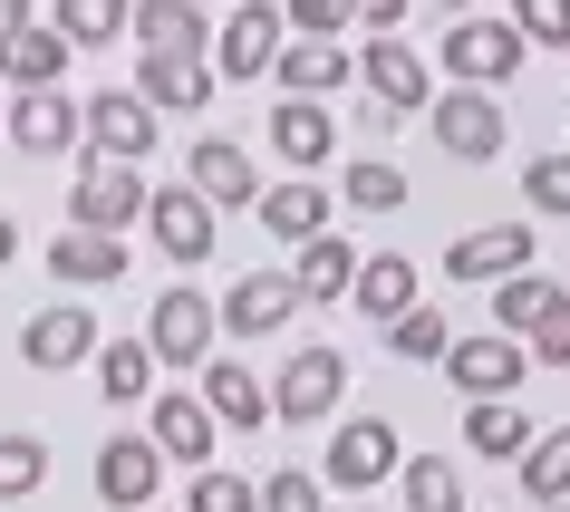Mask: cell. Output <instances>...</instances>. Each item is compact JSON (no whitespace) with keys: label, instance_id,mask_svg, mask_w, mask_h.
Instances as JSON below:
<instances>
[{"label":"cell","instance_id":"obj_33","mask_svg":"<svg viewBox=\"0 0 570 512\" xmlns=\"http://www.w3.org/2000/svg\"><path fill=\"white\" fill-rule=\"evenodd\" d=\"M483 301H493V329H512V338H532V329H541V309L561 301V280H541V272H512V280H493V291H483Z\"/></svg>","mask_w":570,"mask_h":512},{"label":"cell","instance_id":"obj_29","mask_svg":"<svg viewBox=\"0 0 570 512\" xmlns=\"http://www.w3.org/2000/svg\"><path fill=\"white\" fill-rule=\"evenodd\" d=\"M204 396H213V416L233 425V435L271 425V387L252 377V367H233V358H204Z\"/></svg>","mask_w":570,"mask_h":512},{"label":"cell","instance_id":"obj_34","mask_svg":"<svg viewBox=\"0 0 570 512\" xmlns=\"http://www.w3.org/2000/svg\"><path fill=\"white\" fill-rule=\"evenodd\" d=\"M338 204L348 213H396L406 204V175H396L387 155H348V165H338Z\"/></svg>","mask_w":570,"mask_h":512},{"label":"cell","instance_id":"obj_49","mask_svg":"<svg viewBox=\"0 0 570 512\" xmlns=\"http://www.w3.org/2000/svg\"><path fill=\"white\" fill-rule=\"evenodd\" d=\"M0 136H10V107H0Z\"/></svg>","mask_w":570,"mask_h":512},{"label":"cell","instance_id":"obj_46","mask_svg":"<svg viewBox=\"0 0 570 512\" xmlns=\"http://www.w3.org/2000/svg\"><path fill=\"white\" fill-rule=\"evenodd\" d=\"M10 262H20V223L0 213V272H10Z\"/></svg>","mask_w":570,"mask_h":512},{"label":"cell","instance_id":"obj_4","mask_svg":"<svg viewBox=\"0 0 570 512\" xmlns=\"http://www.w3.org/2000/svg\"><path fill=\"white\" fill-rule=\"evenodd\" d=\"M338 396H348V358H338L330 338H309V348H291L281 377H271V416L281 425H330Z\"/></svg>","mask_w":570,"mask_h":512},{"label":"cell","instance_id":"obj_20","mask_svg":"<svg viewBox=\"0 0 570 512\" xmlns=\"http://www.w3.org/2000/svg\"><path fill=\"white\" fill-rule=\"evenodd\" d=\"M512 272H532V223H483L445 252V280H464V291H493Z\"/></svg>","mask_w":570,"mask_h":512},{"label":"cell","instance_id":"obj_24","mask_svg":"<svg viewBox=\"0 0 570 512\" xmlns=\"http://www.w3.org/2000/svg\"><path fill=\"white\" fill-rule=\"evenodd\" d=\"M416 280H425V272L406 262V252H367V262H358V291H348V309H358V319H377V329H396V319L425 301Z\"/></svg>","mask_w":570,"mask_h":512},{"label":"cell","instance_id":"obj_1","mask_svg":"<svg viewBox=\"0 0 570 512\" xmlns=\"http://www.w3.org/2000/svg\"><path fill=\"white\" fill-rule=\"evenodd\" d=\"M522 59H532V39L512 30V10H503V20L464 10V20L435 39V68H445L454 88H512V78H522Z\"/></svg>","mask_w":570,"mask_h":512},{"label":"cell","instance_id":"obj_10","mask_svg":"<svg viewBox=\"0 0 570 512\" xmlns=\"http://www.w3.org/2000/svg\"><path fill=\"white\" fill-rule=\"evenodd\" d=\"M184 184H194L213 213H252L262 204V165H252L242 136H194V146H184Z\"/></svg>","mask_w":570,"mask_h":512},{"label":"cell","instance_id":"obj_9","mask_svg":"<svg viewBox=\"0 0 570 512\" xmlns=\"http://www.w3.org/2000/svg\"><path fill=\"white\" fill-rule=\"evenodd\" d=\"M532 338H512V329H474V338H454L445 348V377L464 396H522V377H532Z\"/></svg>","mask_w":570,"mask_h":512},{"label":"cell","instance_id":"obj_45","mask_svg":"<svg viewBox=\"0 0 570 512\" xmlns=\"http://www.w3.org/2000/svg\"><path fill=\"white\" fill-rule=\"evenodd\" d=\"M30 20H39V0H0V39H10V30H30Z\"/></svg>","mask_w":570,"mask_h":512},{"label":"cell","instance_id":"obj_52","mask_svg":"<svg viewBox=\"0 0 570 512\" xmlns=\"http://www.w3.org/2000/svg\"><path fill=\"white\" fill-rule=\"evenodd\" d=\"M358 512H367V503H358Z\"/></svg>","mask_w":570,"mask_h":512},{"label":"cell","instance_id":"obj_8","mask_svg":"<svg viewBox=\"0 0 570 512\" xmlns=\"http://www.w3.org/2000/svg\"><path fill=\"white\" fill-rule=\"evenodd\" d=\"M97 348H107V329L88 319V301H49L20 319V367H39V377H59V367H88Z\"/></svg>","mask_w":570,"mask_h":512},{"label":"cell","instance_id":"obj_44","mask_svg":"<svg viewBox=\"0 0 570 512\" xmlns=\"http://www.w3.org/2000/svg\"><path fill=\"white\" fill-rule=\"evenodd\" d=\"M406 10L416 0H358V30H406Z\"/></svg>","mask_w":570,"mask_h":512},{"label":"cell","instance_id":"obj_15","mask_svg":"<svg viewBox=\"0 0 570 512\" xmlns=\"http://www.w3.org/2000/svg\"><path fill=\"white\" fill-rule=\"evenodd\" d=\"M213 49H146L136 59V88L165 107V117H204L213 97H223V68H204Z\"/></svg>","mask_w":570,"mask_h":512},{"label":"cell","instance_id":"obj_23","mask_svg":"<svg viewBox=\"0 0 570 512\" xmlns=\"http://www.w3.org/2000/svg\"><path fill=\"white\" fill-rule=\"evenodd\" d=\"M252 223H262L271 242H291V252H301V242H320V233H330V194H320L309 175H281V184H262Z\"/></svg>","mask_w":570,"mask_h":512},{"label":"cell","instance_id":"obj_13","mask_svg":"<svg viewBox=\"0 0 570 512\" xmlns=\"http://www.w3.org/2000/svg\"><path fill=\"white\" fill-rule=\"evenodd\" d=\"M165 464H175V454L155 445V435H117V445H97L88 483H97V503H107V512H146L155 493H165Z\"/></svg>","mask_w":570,"mask_h":512},{"label":"cell","instance_id":"obj_3","mask_svg":"<svg viewBox=\"0 0 570 512\" xmlns=\"http://www.w3.org/2000/svg\"><path fill=\"white\" fill-rule=\"evenodd\" d=\"M146 204H155L146 165H126V155H78V184H68V223L126 233V223H146Z\"/></svg>","mask_w":570,"mask_h":512},{"label":"cell","instance_id":"obj_14","mask_svg":"<svg viewBox=\"0 0 570 512\" xmlns=\"http://www.w3.org/2000/svg\"><path fill=\"white\" fill-rule=\"evenodd\" d=\"M146 233H155V252H165L175 272H204L213 242H223V223H213V204L194 194V184H165V194L146 204Z\"/></svg>","mask_w":570,"mask_h":512},{"label":"cell","instance_id":"obj_2","mask_svg":"<svg viewBox=\"0 0 570 512\" xmlns=\"http://www.w3.org/2000/svg\"><path fill=\"white\" fill-rule=\"evenodd\" d=\"M281 39H291V10H281V0H233V10L213 20V68H223V88L271 78V68H281Z\"/></svg>","mask_w":570,"mask_h":512},{"label":"cell","instance_id":"obj_47","mask_svg":"<svg viewBox=\"0 0 570 512\" xmlns=\"http://www.w3.org/2000/svg\"><path fill=\"white\" fill-rule=\"evenodd\" d=\"M435 10H454V20H464V10H474V0H435Z\"/></svg>","mask_w":570,"mask_h":512},{"label":"cell","instance_id":"obj_51","mask_svg":"<svg viewBox=\"0 0 570 512\" xmlns=\"http://www.w3.org/2000/svg\"><path fill=\"white\" fill-rule=\"evenodd\" d=\"M223 10H233V0H223Z\"/></svg>","mask_w":570,"mask_h":512},{"label":"cell","instance_id":"obj_19","mask_svg":"<svg viewBox=\"0 0 570 512\" xmlns=\"http://www.w3.org/2000/svg\"><path fill=\"white\" fill-rule=\"evenodd\" d=\"M271 146H281V165L291 175H320L338 155V117H330V97H271V126H262Z\"/></svg>","mask_w":570,"mask_h":512},{"label":"cell","instance_id":"obj_18","mask_svg":"<svg viewBox=\"0 0 570 512\" xmlns=\"http://www.w3.org/2000/svg\"><path fill=\"white\" fill-rule=\"evenodd\" d=\"M155 107L146 88H97L88 97V155H126V165H146L155 155Z\"/></svg>","mask_w":570,"mask_h":512},{"label":"cell","instance_id":"obj_30","mask_svg":"<svg viewBox=\"0 0 570 512\" xmlns=\"http://www.w3.org/2000/svg\"><path fill=\"white\" fill-rule=\"evenodd\" d=\"M204 10L213 0H136V49H213V30H204Z\"/></svg>","mask_w":570,"mask_h":512},{"label":"cell","instance_id":"obj_40","mask_svg":"<svg viewBox=\"0 0 570 512\" xmlns=\"http://www.w3.org/2000/svg\"><path fill=\"white\" fill-rule=\"evenodd\" d=\"M522 204L532 213H570V155H532V165H522Z\"/></svg>","mask_w":570,"mask_h":512},{"label":"cell","instance_id":"obj_35","mask_svg":"<svg viewBox=\"0 0 570 512\" xmlns=\"http://www.w3.org/2000/svg\"><path fill=\"white\" fill-rule=\"evenodd\" d=\"M49 20H59L78 49H107V39L136 30V0H49Z\"/></svg>","mask_w":570,"mask_h":512},{"label":"cell","instance_id":"obj_21","mask_svg":"<svg viewBox=\"0 0 570 512\" xmlns=\"http://www.w3.org/2000/svg\"><path fill=\"white\" fill-rule=\"evenodd\" d=\"M49 272H59L68 291H107V280H126V233L68 223V233H49Z\"/></svg>","mask_w":570,"mask_h":512},{"label":"cell","instance_id":"obj_7","mask_svg":"<svg viewBox=\"0 0 570 512\" xmlns=\"http://www.w3.org/2000/svg\"><path fill=\"white\" fill-rule=\"evenodd\" d=\"M503 136H512L503 88H435V146H445L454 165H493Z\"/></svg>","mask_w":570,"mask_h":512},{"label":"cell","instance_id":"obj_41","mask_svg":"<svg viewBox=\"0 0 570 512\" xmlns=\"http://www.w3.org/2000/svg\"><path fill=\"white\" fill-rule=\"evenodd\" d=\"M512 30L532 49H570V0H512Z\"/></svg>","mask_w":570,"mask_h":512},{"label":"cell","instance_id":"obj_32","mask_svg":"<svg viewBox=\"0 0 570 512\" xmlns=\"http://www.w3.org/2000/svg\"><path fill=\"white\" fill-rule=\"evenodd\" d=\"M396 493H406V512H474L464 503V474H454L445 454H406L396 464Z\"/></svg>","mask_w":570,"mask_h":512},{"label":"cell","instance_id":"obj_28","mask_svg":"<svg viewBox=\"0 0 570 512\" xmlns=\"http://www.w3.org/2000/svg\"><path fill=\"white\" fill-rule=\"evenodd\" d=\"M155 338H107V348H97V396H107V406H155Z\"/></svg>","mask_w":570,"mask_h":512},{"label":"cell","instance_id":"obj_42","mask_svg":"<svg viewBox=\"0 0 570 512\" xmlns=\"http://www.w3.org/2000/svg\"><path fill=\"white\" fill-rule=\"evenodd\" d=\"M281 10H291V30H301V39H338L348 20H358V0H281Z\"/></svg>","mask_w":570,"mask_h":512},{"label":"cell","instance_id":"obj_16","mask_svg":"<svg viewBox=\"0 0 570 512\" xmlns=\"http://www.w3.org/2000/svg\"><path fill=\"white\" fill-rule=\"evenodd\" d=\"M301 280L291 272H242L233 291H223V338H281L291 319H301Z\"/></svg>","mask_w":570,"mask_h":512},{"label":"cell","instance_id":"obj_37","mask_svg":"<svg viewBox=\"0 0 570 512\" xmlns=\"http://www.w3.org/2000/svg\"><path fill=\"white\" fill-rule=\"evenodd\" d=\"M39 483H49V435L10 425V435H0V503H30Z\"/></svg>","mask_w":570,"mask_h":512},{"label":"cell","instance_id":"obj_25","mask_svg":"<svg viewBox=\"0 0 570 512\" xmlns=\"http://www.w3.org/2000/svg\"><path fill=\"white\" fill-rule=\"evenodd\" d=\"M68 59H78V39H68L59 20H30V30L0 39V78H10V88H59Z\"/></svg>","mask_w":570,"mask_h":512},{"label":"cell","instance_id":"obj_27","mask_svg":"<svg viewBox=\"0 0 570 512\" xmlns=\"http://www.w3.org/2000/svg\"><path fill=\"white\" fill-rule=\"evenodd\" d=\"M358 262H367V252H348L338 233H320V242L291 252V280H301V301L320 309V301H348V291H358Z\"/></svg>","mask_w":570,"mask_h":512},{"label":"cell","instance_id":"obj_17","mask_svg":"<svg viewBox=\"0 0 570 512\" xmlns=\"http://www.w3.org/2000/svg\"><path fill=\"white\" fill-rule=\"evenodd\" d=\"M146 435L175 454L184 474H204L213 445H223V416H213V396H204V387H175V396H155V406H146Z\"/></svg>","mask_w":570,"mask_h":512},{"label":"cell","instance_id":"obj_31","mask_svg":"<svg viewBox=\"0 0 570 512\" xmlns=\"http://www.w3.org/2000/svg\"><path fill=\"white\" fill-rule=\"evenodd\" d=\"M512 483H522V503H570V425H541Z\"/></svg>","mask_w":570,"mask_h":512},{"label":"cell","instance_id":"obj_11","mask_svg":"<svg viewBox=\"0 0 570 512\" xmlns=\"http://www.w3.org/2000/svg\"><path fill=\"white\" fill-rule=\"evenodd\" d=\"M146 338H155V358H165V367H194V377H204L213 338H223V301H204V291H155Z\"/></svg>","mask_w":570,"mask_h":512},{"label":"cell","instance_id":"obj_43","mask_svg":"<svg viewBox=\"0 0 570 512\" xmlns=\"http://www.w3.org/2000/svg\"><path fill=\"white\" fill-rule=\"evenodd\" d=\"M532 358H541V367H570V291H561L551 309H541V329H532Z\"/></svg>","mask_w":570,"mask_h":512},{"label":"cell","instance_id":"obj_26","mask_svg":"<svg viewBox=\"0 0 570 512\" xmlns=\"http://www.w3.org/2000/svg\"><path fill=\"white\" fill-rule=\"evenodd\" d=\"M532 435H541V425L522 416V396H464V445H474L483 464H522Z\"/></svg>","mask_w":570,"mask_h":512},{"label":"cell","instance_id":"obj_5","mask_svg":"<svg viewBox=\"0 0 570 512\" xmlns=\"http://www.w3.org/2000/svg\"><path fill=\"white\" fill-rule=\"evenodd\" d=\"M10 146L49 165V155H88V97L68 88H10Z\"/></svg>","mask_w":570,"mask_h":512},{"label":"cell","instance_id":"obj_6","mask_svg":"<svg viewBox=\"0 0 570 512\" xmlns=\"http://www.w3.org/2000/svg\"><path fill=\"white\" fill-rule=\"evenodd\" d=\"M396 464H406V445H396L387 416H338L330 454H320L330 493H377V483H396Z\"/></svg>","mask_w":570,"mask_h":512},{"label":"cell","instance_id":"obj_48","mask_svg":"<svg viewBox=\"0 0 570 512\" xmlns=\"http://www.w3.org/2000/svg\"><path fill=\"white\" fill-rule=\"evenodd\" d=\"M532 512H570V503H532Z\"/></svg>","mask_w":570,"mask_h":512},{"label":"cell","instance_id":"obj_22","mask_svg":"<svg viewBox=\"0 0 570 512\" xmlns=\"http://www.w3.org/2000/svg\"><path fill=\"white\" fill-rule=\"evenodd\" d=\"M271 78H281V97H338V88H358V59H348L338 39H301V30H291Z\"/></svg>","mask_w":570,"mask_h":512},{"label":"cell","instance_id":"obj_38","mask_svg":"<svg viewBox=\"0 0 570 512\" xmlns=\"http://www.w3.org/2000/svg\"><path fill=\"white\" fill-rule=\"evenodd\" d=\"M184 512H262V483L223 474V464H204L194 474V493H184Z\"/></svg>","mask_w":570,"mask_h":512},{"label":"cell","instance_id":"obj_12","mask_svg":"<svg viewBox=\"0 0 570 512\" xmlns=\"http://www.w3.org/2000/svg\"><path fill=\"white\" fill-rule=\"evenodd\" d=\"M358 88H367V97H387L396 117H416V107H435V59H425V49H406L396 30H367V49H358Z\"/></svg>","mask_w":570,"mask_h":512},{"label":"cell","instance_id":"obj_50","mask_svg":"<svg viewBox=\"0 0 570 512\" xmlns=\"http://www.w3.org/2000/svg\"><path fill=\"white\" fill-rule=\"evenodd\" d=\"M146 512H165V503H146Z\"/></svg>","mask_w":570,"mask_h":512},{"label":"cell","instance_id":"obj_39","mask_svg":"<svg viewBox=\"0 0 570 512\" xmlns=\"http://www.w3.org/2000/svg\"><path fill=\"white\" fill-rule=\"evenodd\" d=\"M262 512H330V474H301V464L262 474Z\"/></svg>","mask_w":570,"mask_h":512},{"label":"cell","instance_id":"obj_36","mask_svg":"<svg viewBox=\"0 0 570 512\" xmlns=\"http://www.w3.org/2000/svg\"><path fill=\"white\" fill-rule=\"evenodd\" d=\"M387 348H396L406 367H445V348H454V319H445L435 301H416V309H406V319L387 329Z\"/></svg>","mask_w":570,"mask_h":512}]
</instances>
